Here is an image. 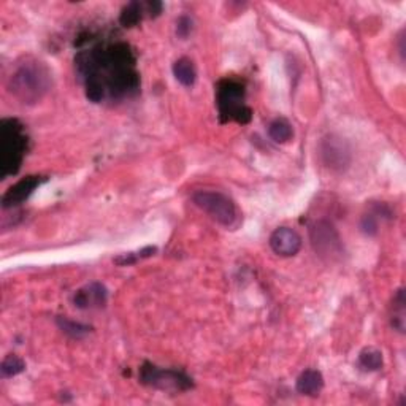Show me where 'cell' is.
<instances>
[{"label":"cell","instance_id":"obj_4","mask_svg":"<svg viewBox=\"0 0 406 406\" xmlns=\"http://www.w3.org/2000/svg\"><path fill=\"white\" fill-rule=\"evenodd\" d=\"M216 105L221 123L248 124L252 109L246 105L245 85L238 80L224 78L216 86Z\"/></svg>","mask_w":406,"mask_h":406},{"label":"cell","instance_id":"obj_1","mask_svg":"<svg viewBox=\"0 0 406 406\" xmlns=\"http://www.w3.org/2000/svg\"><path fill=\"white\" fill-rule=\"evenodd\" d=\"M85 80H97L107 94L114 98L135 96L140 91L136 58L127 43H113L83 51L75 59Z\"/></svg>","mask_w":406,"mask_h":406},{"label":"cell","instance_id":"obj_13","mask_svg":"<svg viewBox=\"0 0 406 406\" xmlns=\"http://www.w3.org/2000/svg\"><path fill=\"white\" fill-rule=\"evenodd\" d=\"M173 75L178 83L186 87H191L195 85L197 81V70L195 65L188 58H181L173 64Z\"/></svg>","mask_w":406,"mask_h":406},{"label":"cell","instance_id":"obj_22","mask_svg":"<svg viewBox=\"0 0 406 406\" xmlns=\"http://www.w3.org/2000/svg\"><path fill=\"white\" fill-rule=\"evenodd\" d=\"M191 32H192V19L189 18V16H181L177 23V35L179 38H183V40H186Z\"/></svg>","mask_w":406,"mask_h":406},{"label":"cell","instance_id":"obj_12","mask_svg":"<svg viewBox=\"0 0 406 406\" xmlns=\"http://www.w3.org/2000/svg\"><path fill=\"white\" fill-rule=\"evenodd\" d=\"M324 389V376L317 370H306L297 380V392L306 397H316Z\"/></svg>","mask_w":406,"mask_h":406},{"label":"cell","instance_id":"obj_18","mask_svg":"<svg viewBox=\"0 0 406 406\" xmlns=\"http://www.w3.org/2000/svg\"><path fill=\"white\" fill-rule=\"evenodd\" d=\"M392 327L400 333L405 332V292L400 289L394 297V315H392Z\"/></svg>","mask_w":406,"mask_h":406},{"label":"cell","instance_id":"obj_9","mask_svg":"<svg viewBox=\"0 0 406 406\" xmlns=\"http://www.w3.org/2000/svg\"><path fill=\"white\" fill-rule=\"evenodd\" d=\"M46 178L40 177V175H29L23 179H19L18 183L13 184L5 194L2 195V206L3 208H13L18 206L21 203H24L29 197L34 194V191L45 183Z\"/></svg>","mask_w":406,"mask_h":406},{"label":"cell","instance_id":"obj_10","mask_svg":"<svg viewBox=\"0 0 406 406\" xmlns=\"http://www.w3.org/2000/svg\"><path fill=\"white\" fill-rule=\"evenodd\" d=\"M270 248L281 257H294L301 248V237L290 227H279L270 237Z\"/></svg>","mask_w":406,"mask_h":406},{"label":"cell","instance_id":"obj_14","mask_svg":"<svg viewBox=\"0 0 406 406\" xmlns=\"http://www.w3.org/2000/svg\"><path fill=\"white\" fill-rule=\"evenodd\" d=\"M145 13H146L145 3L136 2L135 0V2H130L123 8V12H121V16H119V23L123 27H135L141 23Z\"/></svg>","mask_w":406,"mask_h":406},{"label":"cell","instance_id":"obj_5","mask_svg":"<svg viewBox=\"0 0 406 406\" xmlns=\"http://www.w3.org/2000/svg\"><path fill=\"white\" fill-rule=\"evenodd\" d=\"M192 202L211 216L216 222L227 229H235L240 224V213L232 199L216 191H199L192 195Z\"/></svg>","mask_w":406,"mask_h":406},{"label":"cell","instance_id":"obj_21","mask_svg":"<svg viewBox=\"0 0 406 406\" xmlns=\"http://www.w3.org/2000/svg\"><path fill=\"white\" fill-rule=\"evenodd\" d=\"M360 229H362V232H364L365 235H370V237L376 235L378 233V219L375 218V215H365L364 218H362Z\"/></svg>","mask_w":406,"mask_h":406},{"label":"cell","instance_id":"obj_15","mask_svg":"<svg viewBox=\"0 0 406 406\" xmlns=\"http://www.w3.org/2000/svg\"><path fill=\"white\" fill-rule=\"evenodd\" d=\"M268 135L275 143H288L289 140H292L294 129L288 119L278 118L268 125Z\"/></svg>","mask_w":406,"mask_h":406},{"label":"cell","instance_id":"obj_3","mask_svg":"<svg viewBox=\"0 0 406 406\" xmlns=\"http://www.w3.org/2000/svg\"><path fill=\"white\" fill-rule=\"evenodd\" d=\"M29 139L24 125L15 118L0 121V168L2 178L15 177L23 166Z\"/></svg>","mask_w":406,"mask_h":406},{"label":"cell","instance_id":"obj_16","mask_svg":"<svg viewBox=\"0 0 406 406\" xmlns=\"http://www.w3.org/2000/svg\"><path fill=\"white\" fill-rule=\"evenodd\" d=\"M382 354L376 348H365L359 354V367L364 371H378L382 369Z\"/></svg>","mask_w":406,"mask_h":406},{"label":"cell","instance_id":"obj_19","mask_svg":"<svg viewBox=\"0 0 406 406\" xmlns=\"http://www.w3.org/2000/svg\"><path fill=\"white\" fill-rule=\"evenodd\" d=\"M26 370V362L18 358L16 354H10L2 360V365H0V371H2L3 378H13L19 373Z\"/></svg>","mask_w":406,"mask_h":406},{"label":"cell","instance_id":"obj_23","mask_svg":"<svg viewBox=\"0 0 406 406\" xmlns=\"http://www.w3.org/2000/svg\"><path fill=\"white\" fill-rule=\"evenodd\" d=\"M146 13L150 18H157L159 15L162 13V3L157 2V0H152V2H146Z\"/></svg>","mask_w":406,"mask_h":406},{"label":"cell","instance_id":"obj_7","mask_svg":"<svg viewBox=\"0 0 406 406\" xmlns=\"http://www.w3.org/2000/svg\"><path fill=\"white\" fill-rule=\"evenodd\" d=\"M311 245L316 254L326 261H337L343 256V241L328 221H317L310 229Z\"/></svg>","mask_w":406,"mask_h":406},{"label":"cell","instance_id":"obj_17","mask_svg":"<svg viewBox=\"0 0 406 406\" xmlns=\"http://www.w3.org/2000/svg\"><path fill=\"white\" fill-rule=\"evenodd\" d=\"M58 327L62 330L67 337L73 338V339H81L85 338L87 333L91 332V327L89 326H85V324L81 322H76L69 319V317H58L56 319Z\"/></svg>","mask_w":406,"mask_h":406},{"label":"cell","instance_id":"obj_20","mask_svg":"<svg viewBox=\"0 0 406 406\" xmlns=\"http://www.w3.org/2000/svg\"><path fill=\"white\" fill-rule=\"evenodd\" d=\"M157 251V248L155 246H148V248H143L139 252H129V254H123L114 259V262L118 263L121 267H125V265H132V263L139 262L140 259H145V257H151L155 256V252Z\"/></svg>","mask_w":406,"mask_h":406},{"label":"cell","instance_id":"obj_6","mask_svg":"<svg viewBox=\"0 0 406 406\" xmlns=\"http://www.w3.org/2000/svg\"><path fill=\"white\" fill-rule=\"evenodd\" d=\"M140 382L143 386L167 392H186L194 387L192 378L178 370H166L145 362L140 369Z\"/></svg>","mask_w":406,"mask_h":406},{"label":"cell","instance_id":"obj_8","mask_svg":"<svg viewBox=\"0 0 406 406\" xmlns=\"http://www.w3.org/2000/svg\"><path fill=\"white\" fill-rule=\"evenodd\" d=\"M319 156L324 166L332 172H344L351 166V148L338 135L324 136L319 143Z\"/></svg>","mask_w":406,"mask_h":406},{"label":"cell","instance_id":"obj_11","mask_svg":"<svg viewBox=\"0 0 406 406\" xmlns=\"http://www.w3.org/2000/svg\"><path fill=\"white\" fill-rule=\"evenodd\" d=\"M108 290L102 283H91L78 289L73 295V305L80 310L102 308L107 305Z\"/></svg>","mask_w":406,"mask_h":406},{"label":"cell","instance_id":"obj_2","mask_svg":"<svg viewBox=\"0 0 406 406\" xmlns=\"http://www.w3.org/2000/svg\"><path fill=\"white\" fill-rule=\"evenodd\" d=\"M51 72L40 60H27L10 76L8 89L21 103L34 105L51 89Z\"/></svg>","mask_w":406,"mask_h":406}]
</instances>
